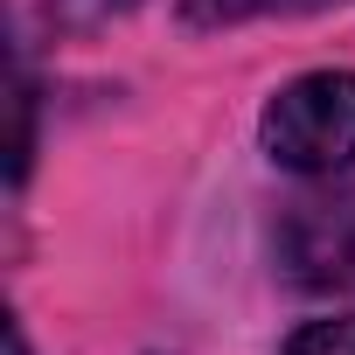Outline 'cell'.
<instances>
[{"label": "cell", "mask_w": 355, "mask_h": 355, "mask_svg": "<svg viewBox=\"0 0 355 355\" xmlns=\"http://www.w3.org/2000/svg\"><path fill=\"white\" fill-rule=\"evenodd\" d=\"M258 139L279 167L293 174H348L355 167V70H306L293 77L265 119H258Z\"/></svg>", "instance_id": "1"}, {"label": "cell", "mask_w": 355, "mask_h": 355, "mask_svg": "<svg viewBox=\"0 0 355 355\" xmlns=\"http://www.w3.org/2000/svg\"><path fill=\"white\" fill-rule=\"evenodd\" d=\"M279 265L306 293H355V182H334L327 174V189L286 202Z\"/></svg>", "instance_id": "2"}, {"label": "cell", "mask_w": 355, "mask_h": 355, "mask_svg": "<svg viewBox=\"0 0 355 355\" xmlns=\"http://www.w3.org/2000/svg\"><path fill=\"white\" fill-rule=\"evenodd\" d=\"M334 0H182L189 28H244V21H272V15H320Z\"/></svg>", "instance_id": "3"}, {"label": "cell", "mask_w": 355, "mask_h": 355, "mask_svg": "<svg viewBox=\"0 0 355 355\" xmlns=\"http://www.w3.org/2000/svg\"><path fill=\"white\" fill-rule=\"evenodd\" d=\"M286 355H355V313H334V320H306Z\"/></svg>", "instance_id": "4"}, {"label": "cell", "mask_w": 355, "mask_h": 355, "mask_svg": "<svg viewBox=\"0 0 355 355\" xmlns=\"http://www.w3.org/2000/svg\"><path fill=\"white\" fill-rule=\"evenodd\" d=\"M56 8V21H70V28H91V21H112V15H125L132 0H49Z\"/></svg>", "instance_id": "5"}, {"label": "cell", "mask_w": 355, "mask_h": 355, "mask_svg": "<svg viewBox=\"0 0 355 355\" xmlns=\"http://www.w3.org/2000/svg\"><path fill=\"white\" fill-rule=\"evenodd\" d=\"M8 355H28V341H21V327L8 320Z\"/></svg>", "instance_id": "6"}]
</instances>
